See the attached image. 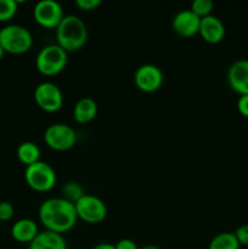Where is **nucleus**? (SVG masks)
<instances>
[{"label":"nucleus","mask_w":248,"mask_h":249,"mask_svg":"<svg viewBox=\"0 0 248 249\" xmlns=\"http://www.w3.org/2000/svg\"><path fill=\"white\" fill-rule=\"evenodd\" d=\"M39 220L48 231L62 235L72 230L78 221L74 203L63 197L45 199L39 207Z\"/></svg>","instance_id":"nucleus-1"},{"label":"nucleus","mask_w":248,"mask_h":249,"mask_svg":"<svg viewBox=\"0 0 248 249\" xmlns=\"http://www.w3.org/2000/svg\"><path fill=\"white\" fill-rule=\"evenodd\" d=\"M88 27L80 17L75 15H66L56 28L57 45L66 53H73L87 44Z\"/></svg>","instance_id":"nucleus-2"},{"label":"nucleus","mask_w":248,"mask_h":249,"mask_svg":"<svg viewBox=\"0 0 248 249\" xmlns=\"http://www.w3.org/2000/svg\"><path fill=\"white\" fill-rule=\"evenodd\" d=\"M0 45L5 53L21 55L32 48L33 36L26 27L7 24L0 29Z\"/></svg>","instance_id":"nucleus-3"},{"label":"nucleus","mask_w":248,"mask_h":249,"mask_svg":"<svg viewBox=\"0 0 248 249\" xmlns=\"http://www.w3.org/2000/svg\"><path fill=\"white\" fill-rule=\"evenodd\" d=\"M68 62V53L57 44H50L41 49L35 58L36 70L44 75H56L62 72Z\"/></svg>","instance_id":"nucleus-4"},{"label":"nucleus","mask_w":248,"mask_h":249,"mask_svg":"<svg viewBox=\"0 0 248 249\" xmlns=\"http://www.w3.org/2000/svg\"><path fill=\"white\" fill-rule=\"evenodd\" d=\"M24 179H26L27 185L34 191L48 192L56 185L57 174L49 163L39 160L26 167Z\"/></svg>","instance_id":"nucleus-5"},{"label":"nucleus","mask_w":248,"mask_h":249,"mask_svg":"<svg viewBox=\"0 0 248 249\" xmlns=\"http://www.w3.org/2000/svg\"><path fill=\"white\" fill-rule=\"evenodd\" d=\"M44 141L51 150L68 151L77 142V133L65 123L51 124L44 133Z\"/></svg>","instance_id":"nucleus-6"},{"label":"nucleus","mask_w":248,"mask_h":249,"mask_svg":"<svg viewBox=\"0 0 248 249\" xmlns=\"http://www.w3.org/2000/svg\"><path fill=\"white\" fill-rule=\"evenodd\" d=\"M75 206L78 219L89 224H99L107 216V206L100 197L85 194Z\"/></svg>","instance_id":"nucleus-7"},{"label":"nucleus","mask_w":248,"mask_h":249,"mask_svg":"<svg viewBox=\"0 0 248 249\" xmlns=\"http://www.w3.org/2000/svg\"><path fill=\"white\" fill-rule=\"evenodd\" d=\"M33 16L39 26L44 28H57L65 14L61 4L56 0H40L34 5Z\"/></svg>","instance_id":"nucleus-8"},{"label":"nucleus","mask_w":248,"mask_h":249,"mask_svg":"<svg viewBox=\"0 0 248 249\" xmlns=\"http://www.w3.org/2000/svg\"><path fill=\"white\" fill-rule=\"evenodd\" d=\"M34 100L43 111L53 113L62 107L63 95L55 83L43 82L34 90Z\"/></svg>","instance_id":"nucleus-9"},{"label":"nucleus","mask_w":248,"mask_h":249,"mask_svg":"<svg viewBox=\"0 0 248 249\" xmlns=\"http://www.w3.org/2000/svg\"><path fill=\"white\" fill-rule=\"evenodd\" d=\"M135 85L143 92H155L164 82V75L159 67L151 63L141 65L134 73Z\"/></svg>","instance_id":"nucleus-10"},{"label":"nucleus","mask_w":248,"mask_h":249,"mask_svg":"<svg viewBox=\"0 0 248 249\" xmlns=\"http://www.w3.org/2000/svg\"><path fill=\"white\" fill-rule=\"evenodd\" d=\"M199 24H201V18L190 9L181 10L173 17L172 26L173 29L177 34L184 38H190L199 32Z\"/></svg>","instance_id":"nucleus-11"},{"label":"nucleus","mask_w":248,"mask_h":249,"mask_svg":"<svg viewBox=\"0 0 248 249\" xmlns=\"http://www.w3.org/2000/svg\"><path fill=\"white\" fill-rule=\"evenodd\" d=\"M228 82L233 91L242 95H248V60L242 58L229 67Z\"/></svg>","instance_id":"nucleus-12"},{"label":"nucleus","mask_w":248,"mask_h":249,"mask_svg":"<svg viewBox=\"0 0 248 249\" xmlns=\"http://www.w3.org/2000/svg\"><path fill=\"white\" fill-rule=\"evenodd\" d=\"M198 34L207 43L218 44L225 36V26L218 17L214 15H209V16L201 18Z\"/></svg>","instance_id":"nucleus-13"},{"label":"nucleus","mask_w":248,"mask_h":249,"mask_svg":"<svg viewBox=\"0 0 248 249\" xmlns=\"http://www.w3.org/2000/svg\"><path fill=\"white\" fill-rule=\"evenodd\" d=\"M39 228L32 219H19L12 225L11 235L19 243H31L38 236Z\"/></svg>","instance_id":"nucleus-14"},{"label":"nucleus","mask_w":248,"mask_h":249,"mask_svg":"<svg viewBox=\"0 0 248 249\" xmlns=\"http://www.w3.org/2000/svg\"><path fill=\"white\" fill-rule=\"evenodd\" d=\"M28 249H67V242L61 233L45 230L29 243Z\"/></svg>","instance_id":"nucleus-15"},{"label":"nucleus","mask_w":248,"mask_h":249,"mask_svg":"<svg viewBox=\"0 0 248 249\" xmlns=\"http://www.w3.org/2000/svg\"><path fill=\"white\" fill-rule=\"evenodd\" d=\"M97 107L96 101L91 97H82L78 100L77 104L73 108V117L74 121L79 124H87L89 122L94 121L95 117L97 116Z\"/></svg>","instance_id":"nucleus-16"},{"label":"nucleus","mask_w":248,"mask_h":249,"mask_svg":"<svg viewBox=\"0 0 248 249\" xmlns=\"http://www.w3.org/2000/svg\"><path fill=\"white\" fill-rule=\"evenodd\" d=\"M17 158L26 167L40 160V148L32 141H24L17 147Z\"/></svg>","instance_id":"nucleus-17"},{"label":"nucleus","mask_w":248,"mask_h":249,"mask_svg":"<svg viewBox=\"0 0 248 249\" xmlns=\"http://www.w3.org/2000/svg\"><path fill=\"white\" fill-rule=\"evenodd\" d=\"M240 243L233 232L218 233L209 243L208 249H240Z\"/></svg>","instance_id":"nucleus-18"},{"label":"nucleus","mask_w":248,"mask_h":249,"mask_svg":"<svg viewBox=\"0 0 248 249\" xmlns=\"http://www.w3.org/2000/svg\"><path fill=\"white\" fill-rule=\"evenodd\" d=\"M85 195L84 190L78 182L70 181L62 186V197L72 203H77L80 198Z\"/></svg>","instance_id":"nucleus-19"},{"label":"nucleus","mask_w":248,"mask_h":249,"mask_svg":"<svg viewBox=\"0 0 248 249\" xmlns=\"http://www.w3.org/2000/svg\"><path fill=\"white\" fill-rule=\"evenodd\" d=\"M18 4L15 0H0V22H5L15 17Z\"/></svg>","instance_id":"nucleus-20"},{"label":"nucleus","mask_w":248,"mask_h":249,"mask_svg":"<svg viewBox=\"0 0 248 249\" xmlns=\"http://www.w3.org/2000/svg\"><path fill=\"white\" fill-rule=\"evenodd\" d=\"M213 6L214 4L212 0H194L190 10H191L194 14H196L199 18H203V17L212 15Z\"/></svg>","instance_id":"nucleus-21"},{"label":"nucleus","mask_w":248,"mask_h":249,"mask_svg":"<svg viewBox=\"0 0 248 249\" xmlns=\"http://www.w3.org/2000/svg\"><path fill=\"white\" fill-rule=\"evenodd\" d=\"M15 208L10 202H0V221H7L14 216Z\"/></svg>","instance_id":"nucleus-22"},{"label":"nucleus","mask_w":248,"mask_h":249,"mask_svg":"<svg viewBox=\"0 0 248 249\" xmlns=\"http://www.w3.org/2000/svg\"><path fill=\"white\" fill-rule=\"evenodd\" d=\"M75 5L83 11H92L101 5V0H75Z\"/></svg>","instance_id":"nucleus-23"},{"label":"nucleus","mask_w":248,"mask_h":249,"mask_svg":"<svg viewBox=\"0 0 248 249\" xmlns=\"http://www.w3.org/2000/svg\"><path fill=\"white\" fill-rule=\"evenodd\" d=\"M233 233H235L240 246H246V247H248V224L241 225Z\"/></svg>","instance_id":"nucleus-24"},{"label":"nucleus","mask_w":248,"mask_h":249,"mask_svg":"<svg viewBox=\"0 0 248 249\" xmlns=\"http://www.w3.org/2000/svg\"><path fill=\"white\" fill-rule=\"evenodd\" d=\"M116 249H139L138 245H136L135 241L130 240V238H122L118 242L114 245Z\"/></svg>","instance_id":"nucleus-25"},{"label":"nucleus","mask_w":248,"mask_h":249,"mask_svg":"<svg viewBox=\"0 0 248 249\" xmlns=\"http://www.w3.org/2000/svg\"><path fill=\"white\" fill-rule=\"evenodd\" d=\"M237 109L243 117L248 118V95H242L237 101Z\"/></svg>","instance_id":"nucleus-26"},{"label":"nucleus","mask_w":248,"mask_h":249,"mask_svg":"<svg viewBox=\"0 0 248 249\" xmlns=\"http://www.w3.org/2000/svg\"><path fill=\"white\" fill-rule=\"evenodd\" d=\"M92 249H116V248H114V245H112V243L102 242V243H99V245L95 246Z\"/></svg>","instance_id":"nucleus-27"},{"label":"nucleus","mask_w":248,"mask_h":249,"mask_svg":"<svg viewBox=\"0 0 248 249\" xmlns=\"http://www.w3.org/2000/svg\"><path fill=\"white\" fill-rule=\"evenodd\" d=\"M139 249H160L158 246H155V245H146L143 246V247L139 248Z\"/></svg>","instance_id":"nucleus-28"},{"label":"nucleus","mask_w":248,"mask_h":249,"mask_svg":"<svg viewBox=\"0 0 248 249\" xmlns=\"http://www.w3.org/2000/svg\"><path fill=\"white\" fill-rule=\"evenodd\" d=\"M4 55H5V51H4V49L1 48V45H0V61L2 60V57H4Z\"/></svg>","instance_id":"nucleus-29"}]
</instances>
